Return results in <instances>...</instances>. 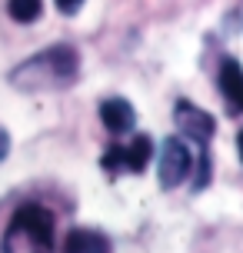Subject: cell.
Here are the masks:
<instances>
[{"mask_svg": "<svg viewBox=\"0 0 243 253\" xmlns=\"http://www.w3.org/2000/svg\"><path fill=\"white\" fill-rule=\"evenodd\" d=\"M80 77V53L70 43H53L10 70V84L20 90H64Z\"/></svg>", "mask_w": 243, "mask_h": 253, "instance_id": "1", "label": "cell"}, {"mask_svg": "<svg viewBox=\"0 0 243 253\" xmlns=\"http://www.w3.org/2000/svg\"><path fill=\"white\" fill-rule=\"evenodd\" d=\"M53 213L40 203H24L3 230V253H53Z\"/></svg>", "mask_w": 243, "mask_h": 253, "instance_id": "2", "label": "cell"}, {"mask_svg": "<svg viewBox=\"0 0 243 253\" xmlns=\"http://www.w3.org/2000/svg\"><path fill=\"white\" fill-rule=\"evenodd\" d=\"M193 170V157L187 150V143L180 137H166L163 147H160V170H157V180L163 190H177L183 180L190 177Z\"/></svg>", "mask_w": 243, "mask_h": 253, "instance_id": "3", "label": "cell"}, {"mask_svg": "<svg viewBox=\"0 0 243 253\" xmlns=\"http://www.w3.org/2000/svg\"><path fill=\"white\" fill-rule=\"evenodd\" d=\"M150 153H154V147H150V140L147 137H133L123 147V143H114L110 150L103 153L100 167L103 170H110V173H140L143 167H147V160H150Z\"/></svg>", "mask_w": 243, "mask_h": 253, "instance_id": "4", "label": "cell"}, {"mask_svg": "<svg viewBox=\"0 0 243 253\" xmlns=\"http://www.w3.org/2000/svg\"><path fill=\"white\" fill-rule=\"evenodd\" d=\"M173 120H177L180 133L187 140H193V143H200V147H206V143L213 140V130H217L213 117L206 114V110H200V107H193V103L180 100L177 110H173Z\"/></svg>", "mask_w": 243, "mask_h": 253, "instance_id": "5", "label": "cell"}, {"mask_svg": "<svg viewBox=\"0 0 243 253\" xmlns=\"http://www.w3.org/2000/svg\"><path fill=\"white\" fill-rule=\"evenodd\" d=\"M217 87L233 110H243V67L237 60H223L217 74Z\"/></svg>", "mask_w": 243, "mask_h": 253, "instance_id": "6", "label": "cell"}, {"mask_svg": "<svg viewBox=\"0 0 243 253\" xmlns=\"http://www.w3.org/2000/svg\"><path fill=\"white\" fill-rule=\"evenodd\" d=\"M100 120L110 133H127V130H133L137 117H133V107L123 97H110V100L100 103Z\"/></svg>", "mask_w": 243, "mask_h": 253, "instance_id": "7", "label": "cell"}, {"mask_svg": "<svg viewBox=\"0 0 243 253\" xmlns=\"http://www.w3.org/2000/svg\"><path fill=\"white\" fill-rule=\"evenodd\" d=\"M64 253H110V240L103 237L100 230L77 227V230H70V233H67Z\"/></svg>", "mask_w": 243, "mask_h": 253, "instance_id": "8", "label": "cell"}, {"mask_svg": "<svg viewBox=\"0 0 243 253\" xmlns=\"http://www.w3.org/2000/svg\"><path fill=\"white\" fill-rule=\"evenodd\" d=\"M43 10L40 0H7V13H10L17 24H34Z\"/></svg>", "mask_w": 243, "mask_h": 253, "instance_id": "9", "label": "cell"}, {"mask_svg": "<svg viewBox=\"0 0 243 253\" xmlns=\"http://www.w3.org/2000/svg\"><path fill=\"white\" fill-rule=\"evenodd\" d=\"M223 27H227V30H243V0L227 13V24H223Z\"/></svg>", "mask_w": 243, "mask_h": 253, "instance_id": "10", "label": "cell"}, {"mask_svg": "<svg viewBox=\"0 0 243 253\" xmlns=\"http://www.w3.org/2000/svg\"><path fill=\"white\" fill-rule=\"evenodd\" d=\"M53 3H57L64 13H77L80 7H83V0H53Z\"/></svg>", "mask_w": 243, "mask_h": 253, "instance_id": "11", "label": "cell"}, {"mask_svg": "<svg viewBox=\"0 0 243 253\" xmlns=\"http://www.w3.org/2000/svg\"><path fill=\"white\" fill-rule=\"evenodd\" d=\"M7 153H10V133H7V130L0 126V160H3Z\"/></svg>", "mask_w": 243, "mask_h": 253, "instance_id": "12", "label": "cell"}, {"mask_svg": "<svg viewBox=\"0 0 243 253\" xmlns=\"http://www.w3.org/2000/svg\"><path fill=\"white\" fill-rule=\"evenodd\" d=\"M237 147H240V160H243V130H240V137H237Z\"/></svg>", "mask_w": 243, "mask_h": 253, "instance_id": "13", "label": "cell"}]
</instances>
